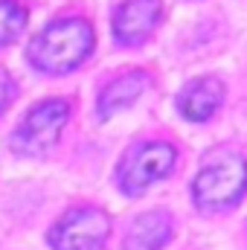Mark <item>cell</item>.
Here are the masks:
<instances>
[{
    "label": "cell",
    "instance_id": "1",
    "mask_svg": "<svg viewBox=\"0 0 247 250\" xmlns=\"http://www.w3.org/2000/svg\"><path fill=\"white\" fill-rule=\"evenodd\" d=\"M93 50V29L82 18L50 23L29 47V59L47 73H67L84 62Z\"/></svg>",
    "mask_w": 247,
    "mask_h": 250
},
{
    "label": "cell",
    "instance_id": "2",
    "mask_svg": "<svg viewBox=\"0 0 247 250\" xmlns=\"http://www.w3.org/2000/svg\"><path fill=\"white\" fill-rule=\"evenodd\" d=\"M247 189V160L239 154H215L209 157L195 178V201L206 209L230 207Z\"/></svg>",
    "mask_w": 247,
    "mask_h": 250
},
{
    "label": "cell",
    "instance_id": "3",
    "mask_svg": "<svg viewBox=\"0 0 247 250\" xmlns=\"http://www.w3.org/2000/svg\"><path fill=\"white\" fill-rule=\"evenodd\" d=\"M111 218L99 207H76L53 227L50 242L56 250H99L108 242Z\"/></svg>",
    "mask_w": 247,
    "mask_h": 250
},
{
    "label": "cell",
    "instance_id": "4",
    "mask_svg": "<svg viewBox=\"0 0 247 250\" xmlns=\"http://www.w3.org/2000/svg\"><path fill=\"white\" fill-rule=\"evenodd\" d=\"M67 114H70V108L62 99H47V102L35 105L26 114V120L18 125V131L12 137V148L18 154H29V157L44 154L59 140L64 123H67Z\"/></svg>",
    "mask_w": 247,
    "mask_h": 250
},
{
    "label": "cell",
    "instance_id": "5",
    "mask_svg": "<svg viewBox=\"0 0 247 250\" xmlns=\"http://www.w3.org/2000/svg\"><path fill=\"white\" fill-rule=\"evenodd\" d=\"M175 166V148L169 143H145L131 151L120 166V187L128 195H140Z\"/></svg>",
    "mask_w": 247,
    "mask_h": 250
},
{
    "label": "cell",
    "instance_id": "6",
    "mask_svg": "<svg viewBox=\"0 0 247 250\" xmlns=\"http://www.w3.org/2000/svg\"><path fill=\"white\" fill-rule=\"evenodd\" d=\"M160 21V0H125L114 18V35L123 44H140Z\"/></svg>",
    "mask_w": 247,
    "mask_h": 250
},
{
    "label": "cell",
    "instance_id": "7",
    "mask_svg": "<svg viewBox=\"0 0 247 250\" xmlns=\"http://www.w3.org/2000/svg\"><path fill=\"white\" fill-rule=\"evenodd\" d=\"M221 99H224V84L215 76H204V79L189 82L181 90L178 111L184 114L186 120H192V123H204V120H209L218 111Z\"/></svg>",
    "mask_w": 247,
    "mask_h": 250
},
{
    "label": "cell",
    "instance_id": "8",
    "mask_svg": "<svg viewBox=\"0 0 247 250\" xmlns=\"http://www.w3.org/2000/svg\"><path fill=\"white\" fill-rule=\"evenodd\" d=\"M148 84H151V76L143 73V70H134V73H128L123 79L111 82V84L99 93V117H111V114L125 111L128 105H134V102L145 93Z\"/></svg>",
    "mask_w": 247,
    "mask_h": 250
},
{
    "label": "cell",
    "instance_id": "9",
    "mask_svg": "<svg viewBox=\"0 0 247 250\" xmlns=\"http://www.w3.org/2000/svg\"><path fill=\"white\" fill-rule=\"evenodd\" d=\"M169 239H172V218L166 212H145L131 224L125 250H160Z\"/></svg>",
    "mask_w": 247,
    "mask_h": 250
},
{
    "label": "cell",
    "instance_id": "10",
    "mask_svg": "<svg viewBox=\"0 0 247 250\" xmlns=\"http://www.w3.org/2000/svg\"><path fill=\"white\" fill-rule=\"evenodd\" d=\"M26 26V9L15 0H0V44H9Z\"/></svg>",
    "mask_w": 247,
    "mask_h": 250
},
{
    "label": "cell",
    "instance_id": "11",
    "mask_svg": "<svg viewBox=\"0 0 247 250\" xmlns=\"http://www.w3.org/2000/svg\"><path fill=\"white\" fill-rule=\"evenodd\" d=\"M9 96H12V82L0 73V111L6 108V102H9Z\"/></svg>",
    "mask_w": 247,
    "mask_h": 250
}]
</instances>
